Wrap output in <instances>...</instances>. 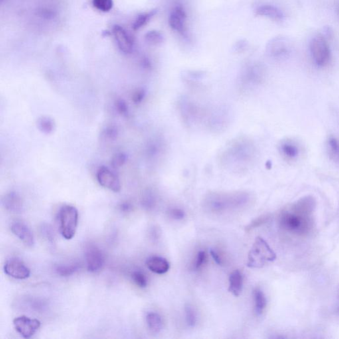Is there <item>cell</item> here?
Masks as SVG:
<instances>
[{"mask_svg": "<svg viewBox=\"0 0 339 339\" xmlns=\"http://www.w3.org/2000/svg\"><path fill=\"white\" fill-rule=\"evenodd\" d=\"M316 200L312 195H306L284 207L280 212V227L298 237H308L314 231Z\"/></svg>", "mask_w": 339, "mask_h": 339, "instance_id": "obj_1", "label": "cell"}, {"mask_svg": "<svg viewBox=\"0 0 339 339\" xmlns=\"http://www.w3.org/2000/svg\"><path fill=\"white\" fill-rule=\"evenodd\" d=\"M249 198L246 193L233 194H214L210 195L207 200V206L213 212H223L231 208H235L247 203Z\"/></svg>", "mask_w": 339, "mask_h": 339, "instance_id": "obj_2", "label": "cell"}, {"mask_svg": "<svg viewBox=\"0 0 339 339\" xmlns=\"http://www.w3.org/2000/svg\"><path fill=\"white\" fill-rule=\"evenodd\" d=\"M248 259L249 267L260 268L268 262L274 261L276 254L263 238L258 237L249 252Z\"/></svg>", "mask_w": 339, "mask_h": 339, "instance_id": "obj_3", "label": "cell"}, {"mask_svg": "<svg viewBox=\"0 0 339 339\" xmlns=\"http://www.w3.org/2000/svg\"><path fill=\"white\" fill-rule=\"evenodd\" d=\"M58 222L62 237L66 240L72 239L75 235L77 229L78 209L72 205H64L58 212Z\"/></svg>", "mask_w": 339, "mask_h": 339, "instance_id": "obj_4", "label": "cell"}, {"mask_svg": "<svg viewBox=\"0 0 339 339\" xmlns=\"http://www.w3.org/2000/svg\"><path fill=\"white\" fill-rule=\"evenodd\" d=\"M310 51L315 63L319 67L326 66L330 62V46L324 36L319 34L312 38L310 42Z\"/></svg>", "mask_w": 339, "mask_h": 339, "instance_id": "obj_5", "label": "cell"}, {"mask_svg": "<svg viewBox=\"0 0 339 339\" xmlns=\"http://www.w3.org/2000/svg\"><path fill=\"white\" fill-rule=\"evenodd\" d=\"M13 326L17 333L23 338H32L39 330L41 322L36 319H31L27 316H20L13 320Z\"/></svg>", "mask_w": 339, "mask_h": 339, "instance_id": "obj_6", "label": "cell"}, {"mask_svg": "<svg viewBox=\"0 0 339 339\" xmlns=\"http://www.w3.org/2000/svg\"><path fill=\"white\" fill-rule=\"evenodd\" d=\"M87 268L89 272H98L104 265L105 257L104 253L100 248L96 245H88L85 251Z\"/></svg>", "mask_w": 339, "mask_h": 339, "instance_id": "obj_7", "label": "cell"}, {"mask_svg": "<svg viewBox=\"0 0 339 339\" xmlns=\"http://www.w3.org/2000/svg\"><path fill=\"white\" fill-rule=\"evenodd\" d=\"M186 13L184 8L180 3L175 4L170 14L169 23L173 31L177 32L182 36H186Z\"/></svg>", "mask_w": 339, "mask_h": 339, "instance_id": "obj_8", "label": "cell"}, {"mask_svg": "<svg viewBox=\"0 0 339 339\" xmlns=\"http://www.w3.org/2000/svg\"><path fill=\"white\" fill-rule=\"evenodd\" d=\"M3 270L7 275L17 280L27 279L31 274L29 268L18 258L8 260L4 265Z\"/></svg>", "mask_w": 339, "mask_h": 339, "instance_id": "obj_9", "label": "cell"}, {"mask_svg": "<svg viewBox=\"0 0 339 339\" xmlns=\"http://www.w3.org/2000/svg\"><path fill=\"white\" fill-rule=\"evenodd\" d=\"M97 179L102 187L114 192H119L122 189L118 175L107 167H100L97 172Z\"/></svg>", "mask_w": 339, "mask_h": 339, "instance_id": "obj_10", "label": "cell"}, {"mask_svg": "<svg viewBox=\"0 0 339 339\" xmlns=\"http://www.w3.org/2000/svg\"><path fill=\"white\" fill-rule=\"evenodd\" d=\"M112 33L121 51L126 54L132 53L135 42L130 34L124 27L118 25L114 26Z\"/></svg>", "mask_w": 339, "mask_h": 339, "instance_id": "obj_11", "label": "cell"}, {"mask_svg": "<svg viewBox=\"0 0 339 339\" xmlns=\"http://www.w3.org/2000/svg\"><path fill=\"white\" fill-rule=\"evenodd\" d=\"M11 231L13 235L19 238L28 247H33L35 244L33 234L25 223L20 221L14 222L11 226Z\"/></svg>", "mask_w": 339, "mask_h": 339, "instance_id": "obj_12", "label": "cell"}, {"mask_svg": "<svg viewBox=\"0 0 339 339\" xmlns=\"http://www.w3.org/2000/svg\"><path fill=\"white\" fill-rule=\"evenodd\" d=\"M291 43L286 37H277L272 39L268 43L267 50L272 55L280 56L286 54L290 51Z\"/></svg>", "mask_w": 339, "mask_h": 339, "instance_id": "obj_13", "label": "cell"}, {"mask_svg": "<svg viewBox=\"0 0 339 339\" xmlns=\"http://www.w3.org/2000/svg\"><path fill=\"white\" fill-rule=\"evenodd\" d=\"M1 202L6 210L11 213H20L23 209L21 197L15 191L6 193L2 198Z\"/></svg>", "mask_w": 339, "mask_h": 339, "instance_id": "obj_14", "label": "cell"}, {"mask_svg": "<svg viewBox=\"0 0 339 339\" xmlns=\"http://www.w3.org/2000/svg\"><path fill=\"white\" fill-rule=\"evenodd\" d=\"M147 268L151 272L157 274H164L169 271L170 264L166 258L161 256H153L149 257L146 261Z\"/></svg>", "mask_w": 339, "mask_h": 339, "instance_id": "obj_15", "label": "cell"}, {"mask_svg": "<svg viewBox=\"0 0 339 339\" xmlns=\"http://www.w3.org/2000/svg\"><path fill=\"white\" fill-rule=\"evenodd\" d=\"M280 152L287 160L295 161L300 155V148L296 141H284L280 146Z\"/></svg>", "mask_w": 339, "mask_h": 339, "instance_id": "obj_16", "label": "cell"}, {"mask_svg": "<svg viewBox=\"0 0 339 339\" xmlns=\"http://www.w3.org/2000/svg\"><path fill=\"white\" fill-rule=\"evenodd\" d=\"M243 287V275L239 270H234L229 278V292L233 296L241 295Z\"/></svg>", "mask_w": 339, "mask_h": 339, "instance_id": "obj_17", "label": "cell"}, {"mask_svg": "<svg viewBox=\"0 0 339 339\" xmlns=\"http://www.w3.org/2000/svg\"><path fill=\"white\" fill-rule=\"evenodd\" d=\"M256 14L257 15L263 16L270 18L276 21H280L284 19V14L282 11L276 6L271 5H263L259 6L256 9Z\"/></svg>", "mask_w": 339, "mask_h": 339, "instance_id": "obj_18", "label": "cell"}, {"mask_svg": "<svg viewBox=\"0 0 339 339\" xmlns=\"http://www.w3.org/2000/svg\"><path fill=\"white\" fill-rule=\"evenodd\" d=\"M146 323L149 330L153 334H159L163 330V319L157 313H148L146 316Z\"/></svg>", "mask_w": 339, "mask_h": 339, "instance_id": "obj_19", "label": "cell"}, {"mask_svg": "<svg viewBox=\"0 0 339 339\" xmlns=\"http://www.w3.org/2000/svg\"><path fill=\"white\" fill-rule=\"evenodd\" d=\"M254 311L257 316H261L266 310L267 300L265 294L260 288H256L254 291Z\"/></svg>", "mask_w": 339, "mask_h": 339, "instance_id": "obj_20", "label": "cell"}, {"mask_svg": "<svg viewBox=\"0 0 339 339\" xmlns=\"http://www.w3.org/2000/svg\"><path fill=\"white\" fill-rule=\"evenodd\" d=\"M157 13V9L151 10L150 11L145 12V13L139 14L135 19L133 23L132 27L134 31H138L141 28L146 25L150 21L153 17Z\"/></svg>", "mask_w": 339, "mask_h": 339, "instance_id": "obj_21", "label": "cell"}, {"mask_svg": "<svg viewBox=\"0 0 339 339\" xmlns=\"http://www.w3.org/2000/svg\"><path fill=\"white\" fill-rule=\"evenodd\" d=\"M37 126L41 133L45 135H50L55 129V123L49 117L43 116L38 119Z\"/></svg>", "mask_w": 339, "mask_h": 339, "instance_id": "obj_22", "label": "cell"}, {"mask_svg": "<svg viewBox=\"0 0 339 339\" xmlns=\"http://www.w3.org/2000/svg\"><path fill=\"white\" fill-rule=\"evenodd\" d=\"M79 268L78 264H62V265L56 266L55 271L58 275L66 277V276H70L76 273L79 270Z\"/></svg>", "mask_w": 339, "mask_h": 339, "instance_id": "obj_23", "label": "cell"}, {"mask_svg": "<svg viewBox=\"0 0 339 339\" xmlns=\"http://www.w3.org/2000/svg\"><path fill=\"white\" fill-rule=\"evenodd\" d=\"M329 155L333 160L339 163V141L334 137H330L328 141Z\"/></svg>", "mask_w": 339, "mask_h": 339, "instance_id": "obj_24", "label": "cell"}, {"mask_svg": "<svg viewBox=\"0 0 339 339\" xmlns=\"http://www.w3.org/2000/svg\"><path fill=\"white\" fill-rule=\"evenodd\" d=\"M145 39L147 43L151 45H159L164 42L165 37L161 32L153 30L146 33Z\"/></svg>", "mask_w": 339, "mask_h": 339, "instance_id": "obj_25", "label": "cell"}, {"mask_svg": "<svg viewBox=\"0 0 339 339\" xmlns=\"http://www.w3.org/2000/svg\"><path fill=\"white\" fill-rule=\"evenodd\" d=\"M185 321L189 328H194L197 324V314L194 308L190 304L185 306Z\"/></svg>", "mask_w": 339, "mask_h": 339, "instance_id": "obj_26", "label": "cell"}, {"mask_svg": "<svg viewBox=\"0 0 339 339\" xmlns=\"http://www.w3.org/2000/svg\"><path fill=\"white\" fill-rule=\"evenodd\" d=\"M131 278L133 282L139 288H145L148 285V280L143 272L139 271V270L133 272L131 274Z\"/></svg>", "mask_w": 339, "mask_h": 339, "instance_id": "obj_27", "label": "cell"}, {"mask_svg": "<svg viewBox=\"0 0 339 339\" xmlns=\"http://www.w3.org/2000/svg\"><path fill=\"white\" fill-rule=\"evenodd\" d=\"M92 5L99 11L108 12L113 8V0H92Z\"/></svg>", "mask_w": 339, "mask_h": 339, "instance_id": "obj_28", "label": "cell"}, {"mask_svg": "<svg viewBox=\"0 0 339 339\" xmlns=\"http://www.w3.org/2000/svg\"><path fill=\"white\" fill-rule=\"evenodd\" d=\"M126 161L127 156L124 153H117L112 157L111 165H112L113 169H119L122 168L126 164Z\"/></svg>", "mask_w": 339, "mask_h": 339, "instance_id": "obj_29", "label": "cell"}, {"mask_svg": "<svg viewBox=\"0 0 339 339\" xmlns=\"http://www.w3.org/2000/svg\"><path fill=\"white\" fill-rule=\"evenodd\" d=\"M119 131L118 127L114 126L106 127V128L103 131L102 135L105 139L108 141H114L118 138Z\"/></svg>", "mask_w": 339, "mask_h": 339, "instance_id": "obj_30", "label": "cell"}, {"mask_svg": "<svg viewBox=\"0 0 339 339\" xmlns=\"http://www.w3.org/2000/svg\"><path fill=\"white\" fill-rule=\"evenodd\" d=\"M115 108L118 114L121 116L126 117L128 116L129 108L126 101L122 98L117 99L115 102Z\"/></svg>", "mask_w": 339, "mask_h": 339, "instance_id": "obj_31", "label": "cell"}, {"mask_svg": "<svg viewBox=\"0 0 339 339\" xmlns=\"http://www.w3.org/2000/svg\"><path fill=\"white\" fill-rule=\"evenodd\" d=\"M269 219L270 216L268 215H263L261 216V217H258L257 219H254L249 225H247V227H246V230H247V231H251V230L256 229V228L259 227L260 226L267 223Z\"/></svg>", "mask_w": 339, "mask_h": 339, "instance_id": "obj_32", "label": "cell"}, {"mask_svg": "<svg viewBox=\"0 0 339 339\" xmlns=\"http://www.w3.org/2000/svg\"><path fill=\"white\" fill-rule=\"evenodd\" d=\"M207 260V254L205 251H201L197 253L196 260H195V268L196 270H199Z\"/></svg>", "mask_w": 339, "mask_h": 339, "instance_id": "obj_33", "label": "cell"}, {"mask_svg": "<svg viewBox=\"0 0 339 339\" xmlns=\"http://www.w3.org/2000/svg\"><path fill=\"white\" fill-rule=\"evenodd\" d=\"M169 215L173 219L181 220L185 217V213L180 209L174 208L169 211Z\"/></svg>", "mask_w": 339, "mask_h": 339, "instance_id": "obj_34", "label": "cell"}, {"mask_svg": "<svg viewBox=\"0 0 339 339\" xmlns=\"http://www.w3.org/2000/svg\"><path fill=\"white\" fill-rule=\"evenodd\" d=\"M210 254L214 261H215L218 265L221 266L222 264H223V260H222L221 256L219 255L217 251H215V250H211Z\"/></svg>", "mask_w": 339, "mask_h": 339, "instance_id": "obj_35", "label": "cell"}, {"mask_svg": "<svg viewBox=\"0 0 339 339\" xmlns=\"http://www.w3.org/2000/svg\"><path fill=\"white\" fill-rule=\"evenodd\" d=\"M143 98V91L137 90L135 92L134 94H133L132 100L133 102L135 104L140 102Z\"/></svg>", "mask_w": 339, "mask_h": 339, "instance_id": "obj_36", "label": "cell"}, {"mask_svg": "<svg viewBox=\"0 0 339 339\" xmlns=\"http://www.w3.org/2000/svg\"><path fill=\"white\" fill-rule=\"evenodd\" d=\"M338 312L339 313V286L338 292Z\"/></svg>", "mask_w": 339, "mask_h": 339, "instance_id": "obj_37", "label": "cell"}]
</instances>
